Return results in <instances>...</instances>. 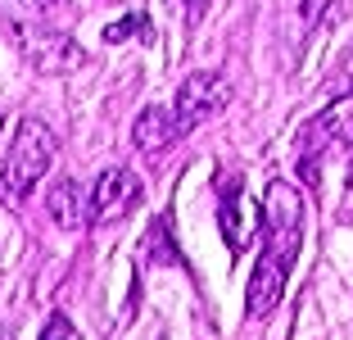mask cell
I'll return each instance as SVG.
<instances>
[{
    "label": "cell",
    "instance_id": "1",
    "mask_svg": "<svg viewBox=\"0 0 353 340\" xmlns=\"http://www.w3.org/2000/svg\"><path fill=\"white\" fill-rule=\"evenodd\" d=\"M54 145L59 141H54V132L41 118H23L19 123V132H14V141H10V155H5V173H0V186H5L10 205L28 200L32 191H37V182L50 173Z\"/></svg>",
    "mask_w": 353,
    "mask_h": 340
},
{
    "label": "cell",
    "instance_id": "2",
    "mask_svg": "<svg viewBox=\"0 0 353 340\" xmlns=\"http://www.w3.org/2000/svg\"><path fill=\"white\" fill-rule=\"evenodd\" d=\"M259 227H263V245L285 254L294 263L299 254V236H303V196L294 191L290 182H272L268 196H263V214H259Z\"/></svg>",
    "mask_w": 353,
    "mask_h": 340
},
{
    "label": "cell",
    "instance_id": "3",
    "mask_svg": "<svg viewBox=\"0 0 353 340\" xmlns=\"http://www.w3.org/2000/svg\"><path fill=\"white\" fill-rule=\"evenodd\" d=\"M14 46H19V55L37 73H73L77 64L86 59L82 46H77L68 32H54V28H28V23H14Z\"/></svg>",
    "mask_w": 353,
    "mask_h": 340
},
{
    "label": "cell",
    "instance_id": "4",
    "mask_svg": "<svg viewBox=\"0 0 353 340\" xmlns=\"http://www.w3.org/2000/svg\"><path fill=\"white\" fill-rule=\"evenodd\" d=\"M227 100H231V82L222 77V73H213V68L190 73L186 82L176 86V100H172V113H176V123H181V136L195 132L199 123H208Z\"/></svg>",
    "mask_w": 353,
    "mask_h": 340
},
{
    "label": "cell",
    "instance_id": "5",
    "mask_svg": "<svg viewBox=\"0 0 353 340\" xmlns=\"http://www.w3.org/2000/svg\"><path fill=\"white\" fill-rule=\"evenodd\" d=\"M141 196H145V191H141V177H136L132 168H104L91 186V218L100 227L123 223V218L141 205Z\"/></svg>",
    "mask_w": 353,
    "mask_h": 340
},
{
    "label": "cell",
    "instance_id": "6",
    "mask_svg": "<svg viewBox=\"0 0 353 340\" xmlns=\"http://www.w3.org/2000/svg\"><path fill=\"white\" fill-rule=\"evenodd\" d=\"M290 258L276 254V249L263 245L259 263H254V277H250V295H245V309H250V318H268L272 309L281 304V295H285V286H290Z\"/></svg>",
    "mask_w": 353,
    "mask_h": 340
},
{
    "label": "cell",
    "instance_id": "7",
    "mask_svg": "<svg viewBox=\"0 0 353 340\" xmlns=\"http://www.w3.org/2000/svg\"><path fill=\"white\" fill-rule=\"evenodd\" d=\"M46 214L54 218V227H63V232H82V227H91V196L82 191V182L77 177H59V182L50 186V196H46Z\"/></svg>",
    "mask_w": 353,
    "mask_h": 340
},
{
    "label": "cell",
    "instance_id": "8",
    "mask_svg": "<svg viewBox=\"0 0 353 340\" xmlns=\"http://www.w3.org/2000/svg\"><path fill=\"white\" fill-rule=\"evenodd\" d=\"M312 132H303L299 150H326V145H344L353 155V95L349 100H335L326 113H317L312 118Z\"/></svg>",
    "mask_w": 353,
    "mask_h": 340
},
{
    "label": "cell",
    "instance_id": "9",
    "mask_svg": "<svg viewBox=\"0 0 353 340\" xmlns=\"http://www.w3.org/2000/svg\"><path fill=\"white\" fill-rule=\"evenodd\" d=\"M218 227H222V240H227L231 254H240V249L250 245L254 218L245 223V182L240 177H227L222 191H218Z\"/></svg>",
    "mask_w": 353,
    "mask_h": 340
},
{
    "label": "cell",
    "instance_id": "10",
    "mask_svg": "<svg viewBox=\"0 0 353 340\" xmlns=\"http://www.w3.org/2000/svg\"><path fill=\"white\" fill-rule=\"evenodd\" d=\"M132 141H136V150H150V155H159L163 145L181 141V123H176L172 104H145L132 123Z\"/></svg>",
    "mask_w": 353,
    "mask_h": 340
},
{
    "label": "cell",
    "instance_id": "11",
    "mask_svg": "<svg viewBox=\"0 0 353 340\" xmlns=\"http://www.w3.org/2000/svg\"><path fill=\"white\" fill-rule=\"evenodd\" d=\"M145 258H150V263H181L172 236H168V218H154V223H150V232H145Z\"/></svg>",
    "mask_w": 353,
    "mask_h": 340
},
{
    "label": "cell",
    "instance_id": "12",
    "mask_svg": "<svg viewBox=\"0 0 353 340\" xmlns=\"http://www.w3.org/2000/svg\"><path fill=\"white\" fill-rule=\"evenodd\" d=\"M127 37H145V41H150V19H145V14H132V19L104 23V41H109V46L127 41Z\"/></svg>",
    "mask_w": 353,
    "mask_h": 340
},
{
    "label": "cell",
    "instance_id": "13",
    "mask_svg": "<svg viewBox=\"0 0 353 340\" xmlns=\"http://www.w3.org/2000/svg\"><path fill=\"white\" fill-rule=\"evenodd\" d=\"M335 5H340V0H299V28H303V32H312L317 23L326 19V14L335 10Z\"/></svg>",
    "mask_w": 353,
    "mask_h": 340
},
{
    "label": "cell",
    "instance_id": "14",
    "mask_svg": "<svg viewBox=\"0 0 353 340\" xmlns=\"http://www.w3.org/2000/svg\"><path fill=\"white\" fill-rule=\"evenodd\" d=\"M37 340H77V331H73V322L63 318V313H54V318L41 327V336H37Z\"/></svg>",
    "mask_w": 353,
    "mask_h": 340
},
{
    "label": "cell",
    "instance_id": "15",
    "mask_svg": "<svg viewBox=\"0 0 353 340\" xmlns=\"http://www.w3.org/2000/svg\"><path fill=\"white\" fill-rule=\"evenodd\" d=\"M28 5H32V10H37V14H50V10H59L63 0H28Z\"/></svg>",
    "mask_w": 353,
    "mask_h": 340
},
{
    "label": "cell",
    "instance_id": "16",
    "mask_svg": "<svg viewBox=\"0 0 353 340\" xmlns=\"http://www.w3.org/2000/svg\"><path fill=\"white\" fill-rule=\"evenodd\" d=\"M181 5H186V14H190V19H199V14L208 10V0H181Z\"/></svg>",
    "mask_w": 353,
    "mask_h": 340
},
{
    "label": "cell",
    "instance_id": "17",
    "mask_svg": "<svg viewBox=\"0 0 353 340\" xmlns=\"http://www.w3.org/2000/svg\"><path fill=\"white\" fill-rule=\"evenodd\" d=\"M340 68H344V86H349V91H353V50L344 55V64H340Z\"/></svg>",
    "mask_w": 353,
    "mask_h": 340
},
{
    "label": "cell",
    "instance_id": "18",
    "mask_svg": "<svg viewBox=\"0 0 353 340\" xmlns=\"http://www.w3.org/2000/svg\"><path fill=\"white\" fill-rule=\"evenodd\" d=\"M0 340H14V336H10V331H5V336H0Z\"/></svg>",
    "mask_w": 353,
    "mask_h": 340
},
{
    "label": "cell",
    "instance_id": "19",
    "mask_svg": "<svg viewBox=\"0 0 353 340\" xmlns=\"http://www.w3.org/2000/svg\"><path fill=\"white\" fill-rule=\"evenodd\" d=\"M0 127H5V113H0Z\"/></svg>",
    "mask_w": 353,
    "mask_h": 340
}]
</instances>
